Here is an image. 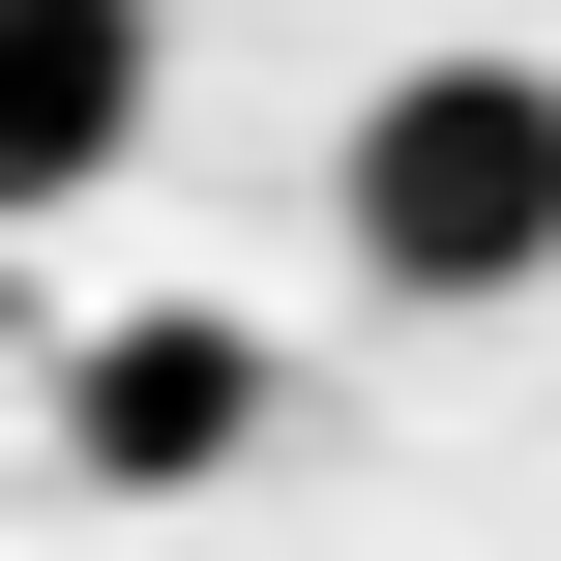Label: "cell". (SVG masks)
Wrapping results in <instances>:
<instances>
[{"instance_id": "1", "label": "cell", "mask_w": 561, "mask_h": 561, "mask_svg": "<svg viewBox=\"0 0 561 561\" xmlns=\"http://www.w3.org/2000/svg\"><path fill=\"white\" fill-rule=\"evenodd\" d=\"M325 237H355L414 325H473V296H561V59H503V30L385 59V89H355V148H325Z\"/></svg>"}, {"instance_id": "2", "label": "cell", "mask_w": 561, "mask_h": 561, "mask_svg": "<svg viewBox=\"0 0 561 561\" xmlns=\"http://www.w3.org/2000/svg\"><path fill=\"white\" fill-rule=\"evenodd\" d=\"M237 444H266V355H237L207 296H148V325L59 355V473H89V503H207Z\"/></svg>"}, {"instance_id": "3", "label": "cell", "mask_w": 561, "mask_h": 561, "mask_svg": "<svg viewBox=\"0 0 561 561\" xmlns=\"http://www.w3.org/2000/svg\"><path fill=\"white\" fill-rule=\"evenodd\" d=\"M148 89H178L148 0H0V237H59V207L148 148Z\"/></svg>"}]
</instances>
